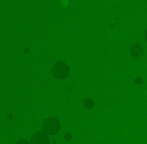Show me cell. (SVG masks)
<instances>
[{
	"instance_id": "cell-1",
	"label": "cell",
	"mask_w": 147,
	"mask_h": 144,
	"mask_svg": "<svg viewBox=\"0 0 147 144\" xmlns=\"http://www.w3.org/2000/svg\"><path fill=\"white\" fill-rule=\"evenodd\" d=\"M42 129L45 134L47 135H55L60 129V123L54 117H49L45 119L42 123Z\"/></svg>"
},
{
	"instance_id": "cell-2",
	"label": "cell",
	"mask_w": 147,
	"mask_h": 144,
	"mask_svg": "<svg viewBox=\"0 0 147 144\" xmlns=\"http://www.w3.org/2000/svg\"><path fill=\"white\" fill-rule=\"evenodd\" d=\"M69 73V68L63 62H58L52 67V74L56 79H63Z\"/></svg>"
},
{
	"instance_id": "cell-3",
	"label": "cell",
	"mask_w": 147,
	"mask_h": 144,
	"mask_svg": "<svg viewBox=\"0 0 147 144\" xmlns=\"http://www.w3.org/2000/svg\"><path fill=\"white\" fill-rule=\"evenodd\" d=\"M30 144H49L48 137L45 133L36 132L32 137H31Z\"/></svg>"
},
{
	"instance_id": "cell-4",
	"label": "cell",
	"mask_w": 147,
	"mask_h": 144,
	"mask_svg": "<svg viewBox=\"0 0 147 144\" xmlns=\"http://www.w3.org/2000/svg\"><path fill=\"white\" fill-rule=\"evenodd\" d=\"M130 52H131L133 57H140L143 54V49H142V47L140 46V45L134 44V45H132L131 48H130Z\"/></svg>"
},
{
	"instance_id": "cell-5",
	"label": "cell",
	"mask_w": 147,
	"mask_h": 144,
	"mask_svg": "<svg viewBox=\"0 0 147 144\" xmlns=\"http://www.w3.org/2000/svg\"><path fill=\"white\" fill-rule=\"evenodd\" d=\"M14 144H29V142H28V141H26V140H24V139H20V140L16 141Z\"/></svg>"
},
{
	"instance_id": "cell-6",
	"label": "cell",
	"mask_w": 147,
	"mask_h": 144,
	"mask_svg": "<svg viewBox=\"0 0 147 144\" xmlns=\"http://www.w3.org/2000/svg\"><path fill=\"white\" fill-rule=\"evenodd\" d=\"M145 39L147 40V28H146V30H145Z\"/></svg>"
}]
</instances>
